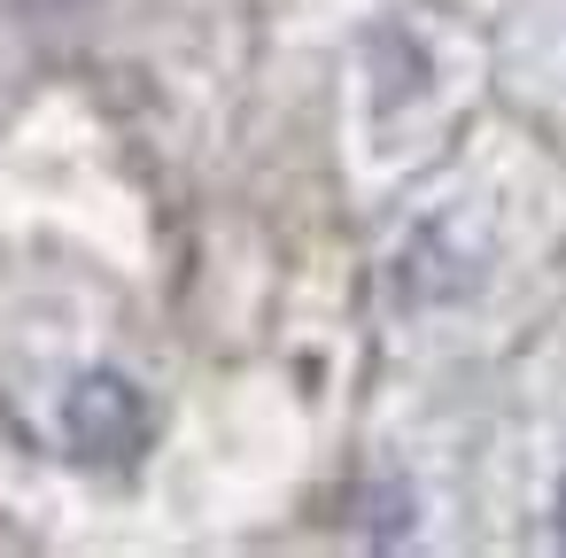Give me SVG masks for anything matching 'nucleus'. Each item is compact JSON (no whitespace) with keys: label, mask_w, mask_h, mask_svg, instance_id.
<instances>
[{"label":"nucleus","mask_w":566,"mask_h":558,"mask_svg":"<svg viewBox=\"0 0 566 558\" xmlns=\"http://www.w3.org/2000/svg\"><path fill=\"white\" fill-rule=\"evenodd\" d=\"M148 434H156V411H148L140 380H125L117 365H86L63 388V442H71V457L125 465V457L148 450Z\"/></svg>","instance_id":"f257e3e1"},{"label":"nucleus","mask_w":566,"mask_h":558,"mask_svg":"<svg viewBox=\"0 0 566 558\" xmlns=\"http://www.w3.org/2000/svg\"><path fill=\"white\" fill-rule=\"evenodd\" d=\"M396 287H403V303H458L481 287V256H465L450 241V225H419L396 256Z\"/></svg>","instance_id":"f03ea898"},{"label":"nucleus","mask_w":566,"mask_h":558,"mask_svg":"<svg viewBox=\"0 0 566 558\" xmlns=\"http://www.w3.org/2000/svg\"><path fill=\"white\" fill-rule=\"evenodd\" d=\"M551 535L566 543V481H558V496H551Z\"/></svg>","instance_id":"7ed1b4c3"}]
</instances>
